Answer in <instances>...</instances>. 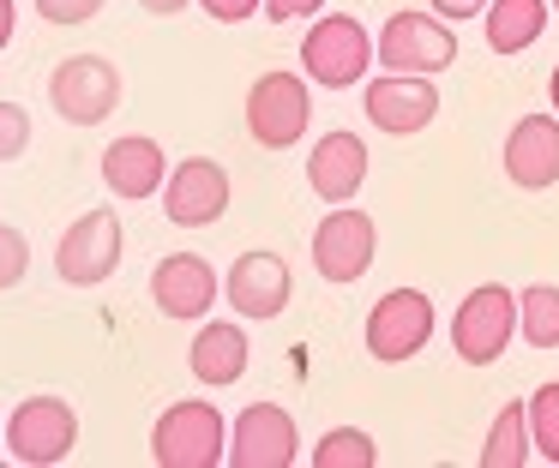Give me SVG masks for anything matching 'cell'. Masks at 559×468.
Wrapping results in <instances>:
<instances>
[{
  "instance_id": "6da1fadb",
  "label": "cell",
  "mask_w": 559,
  "mask_h": 468,
  "mask_svg": "<svg viewBox=\"0 0 559 468\" xmlns=\"http://www.w3.org/2000/svg\"><path fill=\"white\" fill-rule=\"evenodd\" d=\"M229 432H223V415L217 403L205 396H187V403L163 408L157 427H151V456L157 468H217L229 463Z\"/></svg>"
},
{
  "instance_id": "7a4b0ae2",
  "label": "cell",
  "mask_w": 559,
  "mask_h": 468,
  "mask_svg": "<svg viewBox=\"0 0 559 468\" xmlns=\"http://www.w3.org/2000/svg\"><path fill=\"white\" fill-rule=\"evenodd\" d=\"M301 67L319 91H349L367 79V67H379L373 43H367V24L349 12H325L313 31L301 36Z\"/></svg>"
},
{
  "instance_id": "3957f363",
  "label": "cell",
  "mask_w": 559,
  "mask_h": 468,
  "mask_svg": "<svg viewBox=\"0 0 559 468\" xmlns=\"http://www.w3.org/2000/svg\"><path fill=\"white\" fill-rule=\"evenodd\" d=\"M0 444L13 451V463L25 468H55L73 456L79 444V408L67 396H25V403L7 415V432Z\"/></svg>"
},
{
  "instance_id": "277c9868",
  "label": "cell",
  "mask_w": 559,
  "mask_h": 468,
  "mask_svg": "<svg viewBox=\"0 0 559 468\" xmlns=\"http://www.w3.org/2000/svg\"><path fill=\"white\" fill-rule=\"evenodd\" d=\"M307 127H313V91H307L301 72L253 79V91H247V132H253V144L289 151V144L307 139Z\"/></svg>"
},
{
  "instance_id": "5b68a950",
  "label": "cell",
  "mask_w": 559,
  "mask_h": 468,
  "mask_svg": "<svg viewBox=\"0 0 559 468\" xmlns=\"http://www.w3.org/2000/svg\"><path fill=\"white\" fill-rule=\"evenodd\" d=\"M373 55L385 72H421V79H433V72H445L457 60V31L439 12H391Z\"/></svg>"
},
{
  "instance_id": "8992f818",
  "label": "cell",
  "mask_w": 559,
  "mask_h": 468,
  "mask_svg": "<svg viewBox=\"0 0 559 468\" xmlns=\"http://www.w3.org/2000/svg\"><path fill=\"white\" fill-rule=\"evenodd\" d=\"M121 252H127L121 216H115V204H97V211H85L61 235L55 271H61V283H73V288H103L115 271H121Z\"/></svg>"
},
{
  "instance_id": "52a82bcc",
  "label": "cell",
  "mask_w": 559,
  "mask_h": 468,
  "mask_svg": "<svg viewBox=\"0 0 559 468\" xmlns=\"http://www.w3.org/2000/svg\"><path fill=\"white\" fill-rule=\"evenodd\" d=\"M511 331H518V295L499 288V283H481V288L463 295L457 319H451V348H457V360H469V367H493L511 348Z\"/></svg>"
},
{
  "instance_id": "ba28073f",
  "label": "cell",
  "mask_w": 559,
  "mask_h": 468,
  "mask_svg": "<svg viewBox=\"0 0 559 468\" xmlns=\"http://www.w3.org/2000/svg\"><path fill=\"white\" fill-rule=\"evenodd\" d=\"M49 103L61 108V120H73V127H103V120L121 108V72H115L109 55H73V60L55 67Z\"/></svg>"
},
{
  "instance_id": "9c48e42d",
  "label": "cell",
  "mask_w": 559,
  "mask_h": 468,
  "mask_svg": "<svg viewBox=\"0 0 559 468\" xmlns=\"http://www.w3.org/2000/svg\"><path fill=\"white\" fill-rule=\"evenodd\" d=\"M373 252H379V228L367 211H355V204H337L331 216H319L313 228V271L325 276V283H361L367 271H373Z\"/></svg>"
},
{
  "instance_id": "30bf717a",
  "label": "cell",
  "mask_w": 559,
  "mask_h": 468,
  "mask_svg": "<svg viewBox=\"0 0 559 468\" xmlns=\"http://www.w3.org/2000/svg\"><path fill=\"white\" fill-rule=\"evenodd\" d=\"M433 336V300L421 288H391L373 312H367V355L397 367V360H415Z\"/></svg>"
},
{
  "instance_id": "8fae6325",
  "label": "cell",
  "mask_w": 559,
  "mask_h": 468,
  "mask_svg": "<svg viewBox=\"0 0 559 468\" xmlns=\"http://www.w3.org/2000/svg\"><path fill=\"white\" fill-rule=\"evenodd\" d=\"M229 211V168L217 156H187L163 180V216L175 228H211Z\"/></svg>"
},
{
  "instance_id": "7c38bea8",
  "label": "cell",
  "mask_w": 559,
  "mask_h": 468,
  "mask_svg": "<svg viewBox=\"0 0 559 468\" xmlns=\"http://www.w3.org/2000/svg\"><path fill=\"white\" fill-rule=\"evenodd\" d=\"M301 456V432L295 415L277 403H253L235 415L229 427V468H289Z\"/></svg>"
},
{
  "instance_id": "4fadbf2b",
  "label": "cell",
  "mask_w": 559,
  "mask_h": 468,
  "mask_svg": "<svg viewBox=\"0 0 559 468\" xmlns=\"http://www.w3.org/2000/svg\"><path fill=\"white\" fill-rule=\"evenodd\" d=\"M367 120H373L379 132H391V139H409V132L433 127L439 115V91L433 79H421V72H385V79L367 84Z\"/></svg>"
},
{
  "instance_id": "5bb4252c",
  "label": "cell",
  "mask_w": 559,
  "mask_h": 468,
  "mask_svg": "<svg viewBox=\"0 0 559 468\" xmlns=\"http://www.w3.org/2000/svg\"><path fill=\"white\" fill-rule=\"evenodd\" d=\"M223 295L241 319H277L283 307L295 300V276L277 252H241L223 276Z\"/></svg>"
},
{
  "instance_id": "9a60e30c",
  "label": "cell",
  "mask_w": 559,
  "mask_h": 468,
  "mask_svg": "<svg viewBox=\"0 0 559 468\" xmlns=\"http://www.w3.org/2000/svg\"><path fill=\"white\" fill-rule=\"evenodd\" d=\"M506 175L523 192H547L559 180V115H523L506 139Z\"/></svg>"
},
{
  "instance_id": "2e32d148",
  "label": "cell",
  "mask_w": 559,
  "mask_h": 468,
  "mask_svg": "<svg viewBox=\"0 0 559 468\" xmlns=\"http://www.w3.org/2000/svg\"><path fill=\"white\" fill-rule=\"evenodd\" d=\"M163 180H169V156H163V144L145 139V132L115 139L109 151H103V187H109L115 199H127V204L157 199Z\"/></svg>"
},
{
  "instance_id": "e0dca14e",
  "label": "cell",
  "mask_w": 559,
  "mask_h": 468,
  "mask_svg": "<svg viewBox=\"0 0 559 468\" xmlns=\"http://www.w3.org/2000/svg\"><path fill=\"white\" fill-rule=\"evenodd\" d=\"M151 300L169 319H205L211 300H217V271H211L199 252H169V259L151 271Z\"/></svg>"
},
{
  "instance_id": "ac0fdd59",
  "label": "cell",
  "mask_w": 559,
  "mask_h": 468,
  "mask_svg": "<svg viewBox=\"0 0 559 468\" xmlns=\"http://www.w3.org/2000/svg\"><path fill=\"white\" fill-rule=\"evenodd\" d=\"M307 187L325 204H349L367 187V144L355 132H319L313 156H307Z\"/></svg>"
},
{
  "instance_id": "d6986e66",
  "label": "cell",
  "mask_w": 559,
  "mask_h": 468,
  "mask_svg": "<svg viewBox=\"0 0 559 468\" xmlns=\"http://www.w3.org/2000/svg\"><path fill=\"white\" fill-rule=\"evenodd\" d=\"M187 367H193L199 384H211V391H229V384L247 372V331H241V324H205V331L193 336V355H187Z\"/></svg>"
},
{
  "instance_id": "ffe728a7",
  "label": "cell",
  "mask_w": 559,
  "mask_h": 468,
  "mask_svg": "<svg viewBox=\"0 0 559 468\" xmlns=\"http://www.w3.org/2000/svg\"><path fill=\"white\" fill-rule=\"evenodd\" d=\"M487 48L493 55H523L547 31V0H487Z\"/></svg>"
},
{
  "instance_id": "44dd1931",
  "label": "cell",
  "mask_w": 559,
  "mask_h": 468,
  "mask_svg": "<svg viewBox=\"0 0 559 468\" xmlns=\"http://www.w3.org/2000/svg\"><path fill=\"white\" fill-rule=\"evenodd\" d=\"M530 408L523 403H506L487 427V444H481V468H523L530 463Z\"/></svg>"
},
{
  "instance_id": "7402d4cb",
  "label": "cell",
  "mask_w": 559,
  "mask_h": 468,
  "mask_svg": "<svg viewBox=\"0 0 559 468\" xmlns=\"http://www.w3.org/2000/svg\"><path fill=\"white\" fill-rule=\"evenodd\" d=\"M518 331L535 348H559V288L554 283H530L518 295Z\"/></svg>"
},
{
  "instance_id": "603a6c76",
  "label": "cell",
  "mask_w": 559,
  "mask_h": 468,
  "mask_svg": "<svg viewBox=\"0 0 559 468\" xmlns=\"http://www.w3.org/2000/svg\"><path fill=\"white\" fill-rule=\"evenodd\" d=\"M373 463H379V444L361 427H331L313 444V468H373Z\"/></svg>"
},
{
  "instance_id": "cb8c5ba5",
  "label": "cell",
  "mask_w": 559,
  "mask_h": 468,
  "mask_svg": "<svg viewBox=\"0 0 559 468\" xmlns=\"http://www.w3.org/2000/svg\"><path fill=\"white\" fill-rule=\"evenodd\" d=\"M523 408H530V444H535V456L559 463V379L542 384V391H535Z\"/></svg>"
},
{
  "instance_id": "d4e9b609",
  "label": "cell",
  "mask_w": 559,
  "mask_h": 468,
  "mask_svg": "<svg viewBox=\"0 0 559 468\" xmlns=\"http://www.w3.org/2000/svg\"><path fill=\"white\" fill-rule=\"evenodd\" d=\"M31 151V115L19 103H0V163H19Z\"/></svg>"
},
{
  "instance_id": "484cf974",
  "label": "cell",
  "mask_w": 559,
  "mask_h": 468,
  "mask_svg": "<svg viewBox=\"0 0 559 468\" xmlns=\"http://www.w3.org/2000/svg\"><path fill=\"white\" fill-rule=\"evenodd\" d=\"M25 271H31V247H25V235L0 223V288H19V283H25Z\"/></svg>"
},
{
  "instance_id": "4316f807",
  "label": "cell",
  "mask_w": 559,
  "mask_h": 468,
  "mask_svg": "<svg viewBox=\"0 0 559 468\" xmlns=\"http://www.w3.org/2000/svg\"><path fill=\"white\" fill-rule=\"evenodd\" d=\"M37 12L49 24H91L103 12V0H37Z\"/></svg>"
},
{
  "instance_id": "83f0119b",
  "label": "cell",
  "mask_w": 559,
  "mask_h": 468,
  "mask_svg": "<svg viewBox=\"0 0 559 468\" xmlns=\"http://www.w3.org/2000/svg\"><path fill=\"white\" fill-rule=\"evenodd\" d=\"M199 7L217 24H241V19H253V12H265V0H199Z\"/></svg>"
},
{
  "instance_id": "f1b7e54d",
  "label": "cell",
  "mask_w": 559,
  "mask_h": 468,
  "mask_svg": "<svg viewBox=\"0 0 559 468\" xmlns=\"http://www.w3.org/2000/svg\"><path fill=\"white\" fill-rule=\"evenodd\" d=\"M325 0H265V19L271 24H289V19H307V12H319Z\"/></svg>"
},
{
  "instance_id": "f546056e",
  "label": "cell",
  "mask_w": 559,
  "mask_h": 468,
  "mask_svg": "<svg viewBox=\"0 0 559 468\" xmlns=\"http://www.w3.org/2000/svg\"><path fill=\"white\" fill-rule=\"evenodd\" d=\"M427 7H433L445 24H463V19H475V12H487V0H427Z\"/></svg>"
},
{
  "instance_id": "4dcf8cb0",
  "label": "cell",
  "mask_w": 559,
  "mask_h": 468,
  "mask_svg": "<svg viewBox=\"0 0 559 468\" xmlns=\"http://www.w3.org/2000/svg\"><path fill=\"white\" fill-rule=\"evenodd\" d=\"M13 31H19V7L13 0H0V48L13 43Z\"/></svg>"
},
{
  "instance_id": "1f68e13d",
  "label": "cell",
  "mask_w": 559,
  "mask_h": 468,
  "mask_svg": "<svg viewBox=\"0 0 559 468\" xmlns=\"http://www.w3.org/2000/svg\"><path fill=\"white\" fill-rule=\"evenodd\" d=\"M145 12H157V19H175V12H187V0H139Z\"/></svg>"
},
{
  "instance_id": "d6a6232c",
  "label": "cell",
  "mask_w": 559,
  "mask_h": 468,
  "mask_svg": "<svg viewBox=\"0 0 559 468\" xmlns=\"http://www.w3.org/2000/svg\"><path fill=\"white\" fill-rule=\"evenodd\" d=\"M547 96H554V108H559V67H554V79H547Z\"/></svg>"
},
{
  "instance_id": "836d02e7",
  "label": "cell",
  "mask_w": 559,
  "mask_h": 468,
  "mask_svg": "<svg viewBox=\"0 0 559 468\" xmlns=\"http://www.w3.org/2000/svg\"><path fill=\"white\" fill-rule=\"evenodd\" d=\"M0 432H7V420H0Z\"/></svg>"
},
{
  "instance_id": "e575fe53",
  "label": "cell",
  "mask_w": 559,
  "mask_h": 468,
  "mask_svg": "<svg viewBox=\"0 0 559 468\" xmlns=\"http://www.w3.org/2000/svg\"><path fill=\"white\" fill-rule=\"evenodd\" d=\"M554 7H559V0H554Z\"/></svg>"
}]
</instances>
